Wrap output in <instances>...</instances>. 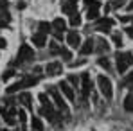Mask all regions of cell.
<instances>
[{
	"label": "cell",
	"instance_id": "1",
	"mask_svg": "<svg viewBox=\"0 0 133 131\" xmlns=\"http://www.w3.org/2000/svg\"><path fill=\"white\" fill-rule=\"evenodd\" d=\"M40 102H42V113H43L45 117L49 119V120H52V122H58L59 120V117H58V113L54 111V108H52V104L49 102V99H47V95L45 93H40Z\"/></svg>",
	"mask_w": 133,
	"mask_h": 131
},
{
	"label": "cell",
	"instance_id": "2",
	"mask_svg": "<svg viewBox=\"0 0 133 131\" xmlns=\"http://www.w3.org/2000/svg\"><path fill=\"white\" fill-rule=\"evenodd\" d=\"M38 81H40V77H38V75H27V77H23L20 83L11 85V86L7 88V93H15V92H18V90H23V88H29V86H34Z\"/></svg>",
	"mask_w": 133,
	"mask_h": 131
},
{
	"label": "cell",
	"instance_id": "3",
	"mask_svg": "<svg viewBox=\"0 0 133 131\" xmlns=\"http://www.w3.org/2000/svg\"><path fill=\"white\" fill-rule=\"evenodd\" d=\"M133 63V54L131 52H119L117 54V70L119 74H124Z\"/></svg>",
	"mask_w": 133,
	"mask_h": 131
},
{
	"label": "cell",
	"instance_id": "4",
	"mask_svg": "<svg viewBox=\"0 0 133 131\" xmlns=\"http://www.w3.org/2000/svg\"><path fill=\"white\" fill-rule=\"evenodd\" d=\"M49 93H50V97L54 99V102H56V106L59 108V111H61V113H65V115H68V106H66V102L63 101L61 93L58 92V88H56V86H50V88H49Z\"/></svg>",
	"mask_w": 133,
	"mask_h": 131
},
{
	"label": "cell",
	"instance_id": "5",
	"mask_svg": "<svg viewBox=\"0 0 133 131\" xmlns=\"http://www.w3.org/2000/svg\"><path fill=\"white\" fill-rule=\"evenodd\" d=\"M97 85L101 88V93L106 97V99H111L113 95V88H111V81L106 77V75H99L97 77Z\"/></svg>",
	"mask_w": 133,
	"mask_h": 131
},
{
	"label": "cell",
	"instance_id": "6",
	"mask_svg": "<svg viewBox=\"0 0 133 131\" xmlns=\"http://www.w3.org/2000/svg\"><path fill=\"white\" fill-rule=\"evenodd\" d=\"M34 58V50L29 47V45H22L20 50H18V56H16V63H27V61H32Z\"/></svg>",
	"mask_w": 133,
	"mask_h": 131
},
{
	"label": "cell",
	"instance_id": "7",
	"mask_svg": "<svg viewBox=\"0 0 133 131\" xmlns=\"http://www.w3.org/2000/svg\"><path fill=\"white\" fill-rule=\"evenodd\" d=\"M81 93H83V99H87L90 95V92H92V81H90V75L85 72L83 75H81Z\"/></svg>",
	"mask_w": 133,
	"mask_h": 131
},
{
	"label": "cell",
	"instance_id": "8",
	"mask_svg": "<svg viewBox=\"0 0 133 131\" xmlns=\"http://www.w3.org/2000/svg\"><path fill=\"white\" fill-rule=\"evenodd\" d=\"M15 113H16V111H15L13 108H7V106L4 108V106H0V115H2V117H4V120H5L7 124H11V126L16 122V119H15Z\"/></svg>",
	"mask_w": 133,
	"mask_h": 131
},
{
	"label": "cell",
	"instance_id": "9",
	"mask_svg": "<svg viewBox=\"0 0 133 131\" xmlns=\"http://www.w3.org/2000/svg\"><path fill=\"white\" fill-rule=\"evenodd\" d=\"M61 9H63V13L65 15H74V13H77V0H65L63 2V5H61Z\"/></svg>",
	"mask_w": 133,
	"mask_h": 131
},
{
	"label": "cell",
	"instance_id": "10",
	"mask_svg": "<svg viewBox=\"0 0 133 131\" xmlns=\"http://www.w3.org/2000/svg\"><path fill=\"white\" fill-rule=\"evenodd\" d=\"M45 70H47V75H59L63 72V66L58 61H52V63H49V65L45 66Z\"/></svg>",
	"mask_w": 133,
	"mask_h": 131
},
{
	"label": "cell",
	"instance_id": "11",
	"mask_svg": "<svg viewBox=\"0 0 133 131\" xmlns=\"http://www.w3.org/2000/svg\"><path fill=\"white\" fill-rule=\"evenodd\" d=\"M111 25H113V20H111V18H103V20H99V22H97L95 29H97L99 32H110V31H111Z\"/></svg>",
	"mask_w": 133,
	"mask_h": 131
},
{
	"label": "cell",
	"instance_id": "12",
	"mask_svg": "<svg viewBox=\"0 0 133 131\" xmlns=\"http://www.w3.org/2000/svg\"><path fill=\"white\" fill-rule=\"evenodd\" d=\"M52 29H54V34H56V38L58 40H61V32L66 29V23L61 20V18H56L54 22H52Z\"/></svg>",
	"mask_w": 133,
	"mask_h": 131
},
{
	"label": "cell",
	"instance_id": "13",
	"mask_svg": "<svg viewBox=\"0 0 133 131\" xmlns=\"http://www.w3.org/2000/svg\"><path fill=\"white\" fill-rule=\"evenodd\" d=\"M66 42H68V45L70 47H79L81 45V36H79V32L77 31H70L68 32V36H66Z\"/></svg>",
	"mask_w": 133,
	"mask_h": 131
},
{
	"label": "cell",
	"instance_id": "14",
	"mask_svg": "<svg viewBox=\"0 0 133 131\" xmlns=\"http://www.w3.org/2000/svg\"><path fill=\"white\" fill-rule=\"evenodd\" d=\"M45 42H47V34H45V32H40V31H38V32L32 34V43L36 45V47H40V49L45 47Z\"/></svg>",
	"mask_w": 133,
	"mask_h": 131
},
{
	"label": "cell",
	"instance_id": "15",
	"mask_svg": "<svg viewBox=\"0 0 133 131\" xmlns=\"http://www.w3.org/2000/svg\"><path fill=\"white\" fill-rule=\"evenodd\" d=\"M59 90L63 92V95H65L68 101H74V99H76V97H74V90H72V86H70L68 83H65V81L59 83Z\"/></svg>",
	"mask_w": 133,
	"mask_h": 131
},
{
	"label": "cell",
	"instance_id": "16",
	"mask_svg": "<svg viewBox=\"0 0 133 131\" xmlns=\"http://www.w3.org/2000/svg\"><path fill=\"white\" fill-rule=\"evenodd\" d=\"M99 2L97 0H94L92 4L88 5V13H87V16H88L90 20H94V18H97V15H99Z\"/></svg>",
	"mask_w": 133,
	"mask_h": 131
},
{
	"label": "cell",
	"instance_id": "17",
	"mask_svg": "<svg viewBox=\"0 0 133 131\" xmlns=\"http://www.w3.org/2000/svg\"><path fill=\"white\" fill-rule=\"evenodd\" d=\"M94 49H95V42L90 38V40H87V42L83 43V47H81V54H83V56H88Z\"/></svg>",
	"mask_w": 133,
	"mask_h": 131
},
{
	"label": "cell",
	"instance_id": "18",
	"mask_svg": "<svg viewBox=\"0 0 133 131\" xmlns=\"http://www.w3.org/2000/svg\"><path fill=\"white\" fill-rule=\"evenodd\" d=\"M124 109H126V111H131V113H133V90L128 93V97L124 99Z\"/></svg>",
	"mask_w": 133,
	"mask_h": 131
},
{
	"label": "cell",
	"instance_id": "19",
	"mask_svg": "<svg viewBox=\"0 0 133 131\" xmlns=\"http://www.w3.org/2000/svg\"><path fill=\"white\" fill-rule=\"evenodd\" d=\"M9 22H11V15H9L7 11H0V29L5 27Z\"/></svg>",
	"mask_w": 133,
	"mask_h": 131
},
{
	"label": "cell",
	"instance_id": "20",
	"mask_svg": "<svg viewBox=\"0 0 133 131\" xmlns=\"http://www.w3.org/2000/svg\"><path fill=\"white\" fill-rule=\"evenodd\" d=\"M20 102H22L25 108H31V93H27V92L20 93Z\"/></svg>",
	"mask_w": 133,
	"mask_h": 131
},
{
	"label": "cell",
	"instance_id": "21",
	"mask_svg": "<svg viewBox=\"0 0 133 131\" xmlns=\"http://www.w3.org/2000/svg\"><path fill=\"white\" fill-rule=\"evenodd\" d=\"M70 25H74V27L81 25V16H79V13H74V15H70Z\"/></svg>",
	"mask_w": 133,
	"mask_h": 131
},
{
	"label": "cell",
	"instance_id": "22",
	"mask_svg": "<svg viewBox=\"0 0 133 131\" xmlns=\"http://www.w3.org/2000/svg\"><path fill=\"white\" fill-rule=\"evenodd\" d=\"M97 42V50L99 52H108V43L106 40H95Z\"/></svg>",
	"mask_w": 133,
	"mask_h": 131
},
{
	"label": "cell",
	"instance_id": "23",
	"mask_svg": "<svg viewBox=\"0 0 133 131\" xmlns=\"http://www.w3.org/2000/svg\"><path fill=\"white\" fill-rule=\"evenodd\" d=\"M32 129L43 131V124H42V120H40L38 117H32Z\"/></svg>",
	"mask_w": 133,
	"mask_h": 131
},
{
	"label": "cell",
	"instance_id": "24",
	"mask_svg": "<svg viewBox=\"0 0 133 131\" xmlns=\"http://www.w3.org/2000/svg\"><path fill=\"white\" fill-rule=\"evenodd\" d=\"M65 61H70L72 59V54H70V50H66V49H59V52H58Z\"/></svg>",
	"mask_w": 133,
	"mask_h": 131
},
{
	"label": "cell",
	"instance_id": "25",
	"mask_svg": "<svg viewBox=\"0 0 133 131\" xmlns=\"http://www.w3.org/2000/svg\"><path fill=\"white\" fill-rule=\"evenodd\" d=\"M50 29H52L50 23H45V22H42V23H40V27H38V31H40V32H45V34H47Z\"/></svg>",
	"mask_w": 133,
	"mask_h": 131
},
{
	"label": "cell",
	"instance_id": "26",
	"mask_svg": "<svg viewBox=\"0 0 133 131\" xmlns=\"http://www.w3.org/2000/svg\"><path fill=\"white\" fill-rule=\"evenodd\" d=\"M122 85H124V86H131V85H133V72L124 79V81H122Z\"/></svg>",
	"mask_w": 133,
	"mask_h": 131
},
{
	"label": "cell",
	"instance_id": "27",
	"mask_svg": "<svg viewBox=\"0 0 133 131\" xmlns=\"http://www.w3.org/2000/svg\"><path fill=\"white\" fill-rule=\"evenodd\" d=\"M68 83H72L74 86H79V77H76V75H68Z\"/></svg>",
	"mask_w": 133,
	"mask_h": 131
},
{
	"label": "cell",
	"instance_id": "28",
	"mask_svg": "<svg viewBox=\"0 0 133 131\" xmlns=\"http://www.w3.org/2000/svg\"><path fill=\"white\" fill-rule=\"evenodd\" d=\"M113 43L117 45V47L122 43V40H121V34H119V32H115V34H113Z\"/></svg>",
	"mask_w": 133,
	"mask_h": 131
},
{
	"label": "cell",
	"instance_id": "29",
	"mask_svg": "<svg viewBox=\"0 0 133 131\" xmlns=\"http://www.w3.org/2000/svg\"><path fill=\"white\" fill-rule=\"evenodd\" d=\"M99 65L104 66V68H110V61H108V59H104V58H101V59H99Z\"/></svg>",
	"mask_w": 133,
	"mask_h": 131
},
{
	"label": "cell",
	"instance_id": "30",
	"mask_svg": "<svg viewBox=\"0 0 133 131\" xmlns=\"http://www.w3.org/2000/svg\"><path fill=\"white\" fill-rule=\"evenodd\" d=\"M16 115H18L20 122H25V111H23V109H18V111H16Z\"/></svg>",
	"mask_w": 133,
	"mask_h": 131
},
{
	"label": "cell",
	"instance_id": "31",
	"mask_svg": "<svg viewBox=\"0 0 133 131\" xmlns=\"http://www.w3.org/2000/svg\"><path fill=\"white\" fill-rule=\"evenodd\" d=\"M11 75H15V70H7V72H5V74H4V75H2V79H4V81H5V79H9V77H11Z\"/></svg>",
	"mask_w": 133,
	"mask_h": 131
},
{
	"label": "cell",
	"instance_id": "32",
	"mask_svg": "<svg viewBox=\"0 0 133 131\" xmlns=\"http://www.w3.org/2000/svg\"><path fill=\"white\" fill-rule=\"evenodd\" d=\"M7 5H9V4H7V0H0V11H5V9H7Z\"/></svg>",
	"mask_w": 133,
	"mask_h": 131
},
{
	"label": "cell",
	"instance_id": "33",
	"mask_svg": "<svg viewBox=\"0 0 133 131\" xmlns=\"http://www.w3.org/2000/svg\"><path fill=\"white\" fill-rule=\"evenodd\" d=\"M111 5H113V7H122V5H124V0H115Z\"/></svg>",
	"mask_w": 133,
	"mask_h": 131
},
{
	"label": "cell",
	"instance_id": "34",
	"mask_svg": "<svg viewBox=\"0 0 133 131\" xmlns=\"http://www.w3.org/2000/svg\"><path fill=\"white\" fill-rule=\"evenodd\" d=\"M131 18H133V16H121V22H124V23H126V22H130Z\"/></svg>",
	"mask_w": 133,
	"mask_h": 131
},
{
	"label": "cell",
	"instance_id": "35",
	"mask_svg": "<svg viewBox=\"0 0 133 131\" xmlns=\"http://www.w3.org/2000/svg\"><path fill=\"white\" fill-rule=\"evenodd\" d=\"M126 32H128V36H131V38H133V27H128Z\"/></svg>",
	"mask_w": 133,
	"mask_h": 131
},
{
	"label": "cell",
	"instance_id": "36",
	"mask_svg": "<svg viewBox=\"0 0 133 131\" xmlns=\"http://www.w3.org/2000/svg\"><path fill=\"white\" fill-rule=\"evenodd\" d=\"M4 47H5V40H4V38H0V49H4Z\"/></svg>",
	"mask_w": 133,
	"mask_h": 131
},
{
	"label": "cell",
	"instance_id": "37",
	"mask_svg": "<svg viewBox=\"0 0 133 131\" xmlns=\"http://www.w3.org/2000/svg\"><path fill=\"white\" fill-rule=\"evenodd\" d=\"M128 11H133V2H130V4H128Z\"/></svg>",
	"mask_w": 133,
	"mask_h": 131
},
{
	"label": "cell",
	"instance_id": "38",
	"mask_svg": "<svg viewBox=\"0 0 133 131\" xmlns=\"http://www.w3.org/2000/svg\"><path fill=\"white\" fill-rule=\"evenodd\" d=\"M85 2H87V4H88V5H90V4H92V2H94V0H85Z\"/></svg>",
	"mask_w": 133,
	"mask_h": 131
}]
</instances>
